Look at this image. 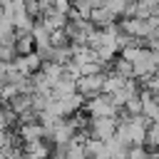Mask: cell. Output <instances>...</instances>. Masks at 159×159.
<instances>
[{
  "label": "cell",
  "instance_id": "cell-1",
  "mask_svg": "<svg viewBox=\"0 0 159 159\" xmlns=\"http://www.w3.org/2000/svg\"><path fill=\"white\" fill-rule=\"evenodd\" d=\"M117 109H119V107L112 102V97H109L107 92H99V94L84 99V104H82V112H84L87 117H114Z\"/></svg>",
  "mask_w": 159,
  "mask_h": 159
},
{
  "label": "cell",
  "instance_id": "cell-2",
  "mask_svg": "<svg viewBox=\"0 0 159 159\" xmlns=\"http://www.w3.org/2000/svg\"><path fill=\"white\" fill-rule=\"evenodd\" d=\"M114 132H117V122H114V117H89V124H87V137L89 139H102V142H107V139H112L114 137Z\"/></svg>",
  "mask_w": 159,
  "mask_h": 159
},
{
  "label": "cell",
  "instance_id": "cell-3",
  "mask_svg": "<svg viewBox=\"0 0 159 159\" xmlns=\"http://www.w3.org/2000/svg\"><path fill=\"white\" fill-rule=\"evenodd\" d=\"M104 77H107V72H92V75L77 77V92H80L84 99L104 92Z\"/></svg>",
  "mask_w": 159,
  "mask_h": 159
},
{
  "label": "cell",
  "instance_id": "cell-4",
  "mask_svg": "<svg viewBox=\"0 0 159 159\" xmlns=\"http://www.w3.org/2000/svg\"><path fill=\"white\" fill-rule=\"evenodd\" d=\"M144 147H147L149 152H159V122H152V124L147 127Z\"/></svg>",
  "mask_w": 159,
  "mask_h": 159
}]
</instances>
